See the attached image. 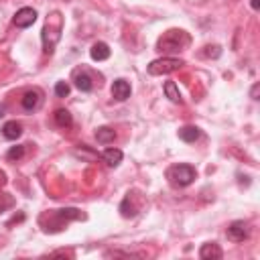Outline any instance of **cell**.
<instances>
[{
  "instance_id": "11",
  "label": "cell",
  "mask_w": 260,
  "mask_h": 260,
  "mask_svg": "<svg viewBox=\"0 0 260 260\" xmlns=\"http://www.w3.org/2000/svg\"><path fill=\"white\" fill-rule=\"evenodd\" d=\"M2 134H4L6 140H16V138L22 134V126H20L16 120H10V122H6V124L2 126Z\"/></svg>"
},
{
  "instance_id": "13",
  "label": "cell",
  "mask_w": 260,
  "mask_h": 260,
  "mask_svg": "<svg viewBox=\"0 0 260 260\" xmlns=\"http://www.w3.org/2000/svg\"><path fill=\"white\" fill-rule=\"evenodd\" d=\"M95 138H98L100 144H110V142H114L116 132H114V128H110V126H102V128L95 130Z\"/></svg>"
},
{
  "instance_id": "14",
  "label": "cell",
  "mask_w": 260,
  "mask_h": 260,
  "mask_svg": "<svg viewBox=\"0 0 260 260\" xmlns=\"http://www.w3.org/2000/svg\"><path fill=\"white\" fill-rule=\"evenodd\" d=\"M199 128L197 126H185V128H181L179 130V138L183 140V142H195L197 138H199Z\"/></svg>"
},
{
  "instance_id": "20",
  "label": "cell",
  "mask_w": 260,
  "mask_h": 260,
  "mask_svg": "<svg viewBox=\"0 0 260 260\" xmlns=\"http://www.w3.org/2000/svg\"><path fill=\"white\" fill-rule=\"evenodd\" d=\"M258 89H260V85H258V83H254V85H252V91H250L252 100H258Z\"/></svg>"
},
{
  "instance_id": "2",
  "label": "cell",
  "mask_w": 260,
  "mask_h": 260,
  "mask_svg": "<svg viewBox=\"0 0 260 260\" xmlns=\"http://www.w3.org/2000/svg\"><path fill=\"white\" fill-rule=\"evenodd\" d=\"M189 35L185 32V30H181V28H171V30H167L160 39H158V43H156V47H158V51L160 53H181V51H185L187 47H189Z\"/></svg>"
},
{
  "instance_id": "22",
  "label": "cell",
  "mask_w": 260,
  "mask_h": 260,
  "mask_svg": "<svg viewBox=\"0 0 260 260\" xmlns=\"http://www.w3.org/2000/svg\"><path fill=\"white\" fill-rule=\"evenodd\" d=\"M250 6H252L254 10H258V8H260V0H252V2H250Z\"/></svg>"
},
{
  "instance_id": "23",
  "label": "cell",
  "mask_w": 260,
  "mask_h": 260,
  "mask_svg": "<svg viewBox=\"0 0 260 260\" xmlns=\"http://www.w3.org/2000/svg\"><path fill=\"white\" fill-rule=\"evenodd\" d=\"M4 114H6V106H4V104H0V118H2Z\"/></svg>"
},
{
  "instance_id": "9",
  "label": "cell",
  "mask_w": 260,
  "mask_h": 260,
  "mask_svg": "<svg viewBox=\"0 0 260 260\" xmlns=\"http://www.w3.org/2000/svg\"><path fill=\"white\" fill-rule=\"evenodd\" d=\"M89 55H91L93 61H106L110 57V47L106 43H102V41L100 43H93L91 49H89Z\"/></svg>"
},
{
  "instance_id": "8",
  "label": "cell",
  "mask_w": 260,
  "mask_h": 260,
  "mask_svg": "<svg viewBox=\"0 0 260 260\" xmlns=\"http://www.w3.org/2000/svg\"><path fill=\"white\" fill-rule=\"evenodd\" d=\"M199 256H201L203 260H219V258L223 256V252H221V248H219L215 242H207V244L201 246Z\"/></svg>"
},
{
  "instance_id": "19",
  "label": "cell",
  "mask_w": 260,
  "mask_h": 260,
  "mask_svg": "<svg viewBox=\"0 0 260 260\" xmlns=\"http://www.w3.org/2000/svg\"><path fill=\"white\" fill-rule=\"evenodd\" d=\"M55 93H57L59 98L69 95V83H67V81H57V83H55Z\"/></svg>"
},
{
  "instance_id": "12",
  "label": "cell",
  "mask_w": 260,
  "mask_h": 260,
  "mask_svg": "<svg viewBox=\"0 0 260 260\" xmlns=\"http://www.w3.org/2000/svg\"><path fill=\"white\" fill-rule=\"evenodd\" d=\"M102 158L108 167H118L122 162V150L120 148H106L102 152Z\"/></svg>"
},
{
  "instance_id": "1",
  "label": "cell",
  "mask_w": 260,
  "mask_h": 260,
  "mask_svg": "<svg viewBox=\"0 0 260 260\" xmlns=\"http://www.w3.org/2000/svg\"><path fill=\"white\" fill-rule=\"evenodd\" d=\"M61 32H63V16L61 12H51L45 20V26L41 30V41H43V51L47 55H53L59 39H61Z\"/></svg>"
},
{
  "instance_id": "7",
  "label": "cell",
  "mask_w": 260,
  "mask_h": 260,
  "mask_svg": "<svg viewBox=\"0 0 260 260\" xmlns=\"http://www.w3.org/2000/svg\"><path fill=\"white\" fill-rule=\"evenodd\" d=\"M112 98L118 102H124L130 98V83L126 79H116L112 83Z\"/></svg>"
},
{
  "instance_id": "4",
  "label": "cell",
  "mask_w": 260,
  "mask_h": 260,
  "mask_svg": "<svg viewBox=\"0 0 260 260\" xmlns=\"http://www.w3.org/2000/svg\"><path fill=\"white\" fill-rule=\"evenodd\" d=\"M185 63L177 57H160V59H154L148 63V73L150 75H167V73H173L177 69H181Z\"/></svg>"
},
{
  "instance_id": "6",
  "label": "cell",
  "mask_w": 260,
  "mask_h": 260,
  "mask_svg": "<svg viewBox=\"0 0 260 260\" xmlns=\"http://www.w3.org/2000/svg\"><path fill=\"white\" fill-rule=\"evenodd\" d=\"M228 238L234 240V242H244L248 238V225L244 221H232L230 228H228Z\"/></svg>"
},
{
  "instance_id": "5",
  "label": "cell",
  "mask_w": 260,
  "mask_h": 260,
  "mask_svg": "<svg viewBox=\"0 0 260 260\" xmlns=\"http://www.w3.org/2000/svg\"><path fill=\"white\" fill-rule=\"evenodd\" d=\"M14 24L18 26V28H28L35 20H37V10L35 8H28V6H24V8H20V10H16V14H14Z\"/></svg>"
},
{
  "instance_id": "10",
  "label": "cell",
  "mask_w": 260,
  "mask_h": 260,
  "mask_svg": "<svg viewBox=\"0 0 260 260\" xmlns=\"http://www.w3.org/2000/svg\"><path fill=\"white\" fill-rule=\"evenodd\" d=\"M39 104H41V91H39V89L26 91V93L22 95V108L28 110V112H30V110H37Z\"/></svg>"
},
{
  "instance_id": "18",
  "label": "cell",
  "mask_w": 260,
  "mask_h": 260,
  "mask_svg": "<svg viewBox=\"0 0 260 260\" xmlns=\"http://www.w3.org/2000/svg\"><path fill=\"white\" fill-rule=\"evenodd\" d=\"M22 154H24V146H12L10 150H8V160H18V158H22Z\"/></svg>"
},
{
  "instance_id": "21",
  "label": "cell",
  "mask_w": 260,
  "mask_h": 260,
  "mask_svg": "<svg viewBox=\"0 0 260 260\" xmlns=\"http://www.w3.org/2000/svg\"><path fill=\"white\" fill-rule=\"evenodd\" d=\"M0 199H2V195H0ZM10 205H12V199H10V197H8V199H6V201H4V203H2V201H0V211H2V209H4V207H10Z\"/></svg>"
},
{
  "instance_id": "3",
  "label": "cell",
  "mask_w": 260,
  "mask_h": 260,
  "mask_svg": "<svg viewBox=\"0 0 260 260\" xmlns=\"http://www.w3.org/2000/svg\"><path fill=\"white\" fill-rule=\"evenodd\" d=\"M167 177H169L171 185H175V187H187V185H191L195 181L197 173H195V169L191 165H175V167H171L167 171Z\"/></svg>"
},
{
  "instance_id": "16",
  "label": "cell",
  "mask_w": 260,
  "mask_h": 260,
  "mask_svg": "<svg viewBox=\"0 0 260 260\" xmlns=\"http://www.w3.org/2000/svg\"><path fill=\"white\" fill-rule=\"evenodd\" d=\"M165 93H167V98H169L171 102L181 104V93H179V89H177L175 81H167V83H165Z\"/></svg>"
},
{
  "instance_id": "17",
  "label": "cell",
  "mask_w": 260,
  "mask_h": 260,
  "mask_svg": "<svg viewBox=\"0 0 260 260\" xmlns=\"http://www.w3.org/2000/svg\"><path fill=\"white\" fill-rule=\"evenodd\" d=\"M55 122L61 126V128H67L71 126V114L67 110H57L55 112Z\"/></svg>"
},
{
  "instance_id": "15",
  "label": "cell",
  "mask_w": 260,
  "mask_h": 260,
  "mask_svg": "<svg viewBox=\"0 0 260 260\" xmlns=\"http://www.w3.org/2000/svg\"><path fill=\"white\" fill-rule=\"evenodd\" d=\"M75 87L79 89V91H91V87H93V83H91V77L87 75V73H75Z\"/></svg>"
}]
</instances>
